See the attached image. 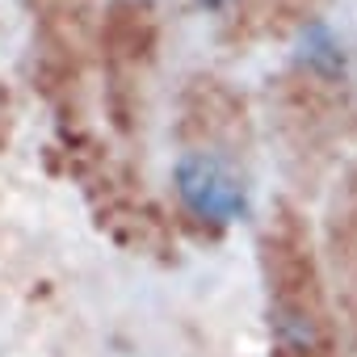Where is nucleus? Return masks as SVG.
Here are the masks:
<instances>
[{"mask_svg": "<svg viewBox=\"0 0 357 357\" xmlns=\"http://www.w3.org/2000/svg\"><path fill=\"white\" fill-rule=\"evenodd\" d=\"M172 181H176V198L202 223L223 227V223H236L248 215V190L223 155H211V151L181 155L172 168Z\"/></svg>", "mask_w": 357, "mask_h": 357, "instance_id": "1", "label": "nucleus"}, {"mask_svg": "<svg viewBox=\"0 0 357 357\" xmlns=\"http://www.w3.org/2000/svg\"><path fill=\"white\" fill-rule=\"evenodd\" d=\"M298 63L315 76H340L344 72V51H340L336 34L324 22H311L298 34Z\"/></svg>", "mask_w": 357, "mask_h": 357, "instance_id": "2", "label": "nucleus"}, {"mask_svg": "<svg viewBox=\"0 0 357 357\" xmlns=\"http://www.w3.org/2000/svg\"><path fill=\"white\" fill-rule=\"evenodd\" d=\"M198 5H202V9H227L231 0H198Z\"/></svg>", "mask_w": 357, "mask_h": 357, "instance_id": "3", "label": "nucleus"}]
</instances>
